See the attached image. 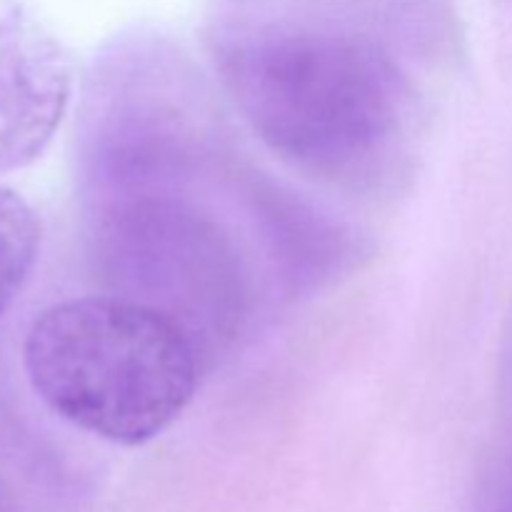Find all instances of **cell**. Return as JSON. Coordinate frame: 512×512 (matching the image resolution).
Segmentation results:
<instances>
[{"label":"cell","mask_w":512,"mask_h":512,"mask_svg":"<svg viewBox=\"0 0 512 512\" xmlns=\"http://www.w3.org/2000/svg\"><path fill=\"white\" fill-rule=\"evenodd\" d=\"M20 368L55 418L128 448L163 435L198 388V355L178 320L123 298H70L35 313Z\"/></svg>","instance_id":"cell-1"},{"label":"cell","mask_w":512,"mask_h":512,"mask_svg":"<svg viewBox=\"0 0 512 512\" xmlns=\"http://www.w3.org/2000/svg\"><path fill=\"white\" fill-rule=\"evenodd\" d=\"M73 63L58 38L15 0H0V175L48 150L65 118Z\"/></svg>","instance_id":"cell-2"},{"label":"cell","mask_w":512,"mask_h":512,"mask_svg":"<svg viewBox=\"0 0 512 512\" xmlns=\"http://www.w3.org/2000/svg\"><path fill=\"white\" fill-rule=\"evenodd\" d=\"M498 512H512V490H510V493H508V498H505L503 503H500Z\"/></svg>","instance_id":"cell-4"},{"label":"cell","mask_w":512,"mask_h":512,"mask_svg":"<svg viewBox=\"0 0 512 512\" xmlns=\"http://www.w3.org/2000/svg\"><path fill=\"white\" fill-rule=\"evenodd\" d=\"M43 248V223L33 205L0 185V323L28 288Z\"/></svg>","instance_id":"cell-3"}]
</instances>
